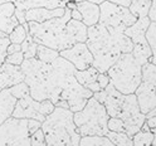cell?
Wrapping results in <instances>:
<instances>
[{
    "label": "cell",
    "instance_id": "8fae6325",
    "mask_svg": "<svg viewBox=\"0 0 156 146\" xmlns=\"http://www.w3.org/2000/svg\"><path fill=\"white\" fill-rule=\"evenodd\" d=\"M41 101H37L30 94H28L23 98L16 100L12 116L16 119H34L43 122L45 116L41 112Z\"/></svg>",
    "mask_w": 156,
    "mask_h": 146
},
{
    "label": "cell",
    "instance_id": "5b68a950",
    "mask_svg": "<svg viewBox=\"0 0 156 146\" xmlns=\"http://www.w3.org/2000/svg\"><path fill=\"white\" fill-rule=\"evenodd\" d=\"M110 116L106 107L92 96L81 111L73 112V121L77 131L81 136L101 135L105 136L108 132L107 122Z\"/></svg>",
    "mask_w": 156,
    "mask_h": 146
},
{
    "label": "cell",
    "instance_id": "ab89813d",
    "mask_svg": "<svg viewBox=\"0 0 156 146\" xmlns=\"http://www.w3.org/2000/svg\"><path fill=\"white\" fill-rule=\"evenodd\" d=\"M22 51V45L20 44H16V43H10L8 45V49H6V53L8 54H12V53H15V52H19Z\"/></svg>",
    "mask_w": 156,
    "mask_h": 146
},
{
    "label": "cell",
    "instance_id": "f907efd6",
    "mask_svg": "<svg viewBox=\"0 0 156 146\" xmlns=\"http://www.w3.org/2000/svg\"><path fill=\"white\" fill-rule=\"evenodd\" d=\"M155 134H156V132H155Z\"/></svg>",
    "mask_w": 156,
    "mask_h": 146
},
{
    "label": "cell",
    "instance_id": "f35d334b",
    "mask_svg": "<svg viewBox=\"0 0 156 146\" xmlns=\"http://www.w3.org/2000/svg\"><path fill=\"white\" fill-rule=\"evenodd\" d=\"M15 16L18 19L19 24H27L28 23L25 20V12L24 10H19V9H15Z\"/></svg>",
    "mask_w": 156,
    "mask_h": 146
},
{
    "label": "cell",
    "instance_id": "d590c367",
    "mask_svg": "<svg viewBox=\"0 0 156 146\" xmlns=\"http://www.w3.org/2000/svg\"><path fill=\"white\" fill-rule=\"evenodd\" d=\"M110 76L107 74V72H100L98 73V76H97V83L100 84V87L103 90V88H106L107 86L110 84Z\"/></svg>",
    "mask_w": 156,
    "mask_h": 146
},
{
    "label": "cell",
    "instance_id": "52a82bcc",
    "mask_svg": "<svg viewBox=\"0 0 156 146\" xmlns=\"http://www.w3.org/2000/svg\"><path fill=\"white\" fill-rule=\"evenodd\" d=\"M0 146H30L28 119L12 116L0 125Z\"/></svg>",
    "mask_w": 156,
    "mask_h": 146
},
{
    "label": "cell",
    "instance_id": "4316f807",
    "mask_svg": "<svg viewBox=\"0 0 156 146\" xmlns=\"http://www.w3.org/2000/svg\"><path fill=\"white\" fill-rule=\"evenodd\" d=\"M29 30H28V23L27 24H18L12 33L9 34V39L12 43H16V44H22L24 42V39L27 38Z\"/></svg>",
    "mask_w": 156,
    "mask_h": 146
},
{
    "label": "cell",
    "instance_id": "3957f363",
    "mask_svg": "<svg viewBox=\"0 0 156 146\" xmlns=\"http://www.w3.org/2000/svg\"><path fill=\"white\" fill-rule=\"evenodd\" d=\"M71 18V9L66 8V12L62 16L52 18L43 23L28 22L29 34L33 37L35 43L43 44L57 52H61L74 44L66 27L67 22Z\"/></svg>",
    "mask_w": 156,
    "mask_h": 146
},
{
    "label": "cell",
    "instance_id": "484cf974",
    "mask_svg": "<svg viewBox=\"0 0 156 146\" xmlns=\"http://www.w3.org/2000/svg\"><path fill=\"white\" fill-rule=\"evenodd\" d=\"M146 39L151 48V57H150V62L156 64V22H151L147 30H146Z\"/></svg>",
    "mask_w": 156,
    "mask_h": 146
},
{
    "label": "cell",
    "instance_id": "f6af8a7d",
    "mask_svg": "<svg viewBox=\"0 0 156 146\" xmlns=\"http://www.w3.org/2000/svg\"><path fill=\"white\" fill-rule=\"evenodd\" d=\"M5 58H6L5 55H3V54H0V67H2V66H3V63L5 62Z\"/></svg>",
    "mask_w": 156,
    "mask_h": 146
},
{
    "label": "cell",
    "instance_id": "ee69618b",
    "mask_svg": "<svg viewBox=\"0 0 156 146\" xmlns=\"http://www.w3.org/2000/svg\"><path fill=\"white\" fill-rule=\"evenodd\" d=\"M150 116H156V107H155L154 110H151L147 115H146V117H150Z\"/></svg>",
    "mask_w": 156,
    "mask_h": 146
},
{
    "label": "cell",
    "instance_id": "8d00e7d4",
    "mask_svg": "<svg viewBox=\"0 0 156 146\" xmlns=\"http://www.w3.org/2000/svg\"><path fill=\"white\" fill-rule=\"evenodd\" d=\"M42 126V122L38 121V120H34V119H29L28 120V130H29V134H33L34 131H37L38 129H41Z\"/></svg>",
    "mask_w": 156,
    "mask_h": 146
},
{
    "label": "cell",
    "instance_id": "44dd1931",
    "mask_svg": "<svg viewBox=\"0 0 156 146\" xmlns=\"http://www.w3.org/2000/svg\"><path fill=\"white\" fill-rule=\"evenodd\" d=\"M151 4L152 0H132L129 9L136 18H142L149 15Z\"/></svg>",
    "mask_w": 156,
    "mask_h": 146
},
{
    "label": "cell",
    "instance_id": "8992f818",
    "mask_svg": "<svg viewBox=\"0 0 156 146\" xmlns=\"http://www.w3.org/2000/svg\"><path fill=\"white\" fill-rule=\"evenodd\" d=\"M136 18L127 6L117 5L105 0L100 4V20L98 23L107 29L125 30L127 27L136 22Z\"/></svg>",
    "mask_w": 156,
    "mask_h": 146
},
{
    "label": "cell",
    "instance_id": "7a4b0ae2",
    "mask_svg": "<svg viewBox=\"0 0 156 146\" xmlns=\"http://www.w3.org/2000/svg\"><path fill=\"white\" fill-rule=\"evenodd\" d=\"M47 146H78L81 135L73 121V112L69 109L57 107L45 116L42 122Z\"/></svg>",
    "mask_w": 156,
    "mask_h": 146
},
{
    "label": "cell",
    "instance_id": "d4e9b609",
    "mask_svg": "<svg viewBox=\"0 0 156 146\" xmlns=\"http://www.w3.org/2000/svg\"><path fill=\"white\" fill-rule=\"evenodd\" d=\"M106 136L113 142V145H117V146H133L132 137L129 136L126 132L108 131L106 134Z\"/></svg>",
    "mask_w": 156,
    "mask_h": 146
},
{
    "label": "cell",
    "instance_id": "9a60e30c",
    "mask_svg": "<svg viewBox=\"0 0 156 146\" xmlns=\"http://www.w3.org/2000/svg\"><path fill=\"white\" fill-rule=\"evenodd\" d=\"M130 39L133 43V48L131 54L133 55V58L137 61L141 66H144L146 62L150 61L151 57V48L147 43V39H146L145 34H139V35H133Z\"/></svg>",
    "mask_w": 156,
    "mask_h": 146
},
{
    "label": "cell",
    "instance_id": "e575fe53",
    "mask_svg": "<svg viewBox=\"0 0 156 146\" xmlns=\"http://www.w3.org/2000/svg\"><path fill=\"white\" fill-rule=\"evenodd\" d=\"M41 102H42V103H41V112H42L44 116H48L49 113H52L53 110L55 109L54 103H53L51 100H43V101H41Z\"/></svg>",
    "mask_w": 156,
    "mask_h": 146
},
{
    "label": "cell",
    "instance_id": "ac0fdd59",
    "mask_svg": "<svg viewBox=\"0 0 156 146\" xmlns=\"http://www.w3.org/2000/svg\"><path fill=\"white\" fill-rule=\"evenodd\" d=\"M77 9L82 14V22L87 27L98 24L100 20V5L91 3L88 0L77 3Z\"/></svg>",
    "mask_w": 156,
    "mask_h": 146
},
{
    "label": "cell",
    "instance_id": "9c48e42d",
    "mask_svg": "<svg viewBox=\"0 0 156 146\" xmlns=\"http://www.w3.org/2000/svg\"><path fill=\"white\" fill-rule=\"evenodd\" d=\"M93 97L106 107V111L110 117H120L125 94L116 90L111 82L106 88L94 92Z\"/></svg>",
    "mask_w": 156,
    "mask_h": 146
},
{
    "label": "cell",
    "instance_id": "ba28073f",
    "mask_svg": "<svg viewBox=\"0 0 156 146\" xmlns=\"http://www.w3.org/2000/svg\"><path fill=\"white\" fill-rule=\"evenodd\" d=\"M120 119L123 121L125 132L129 136H131V137L137 131L141 130L142 125L146 120V115L141 112L135 93L125 94V100H123V103H122Z\"/></svg>",
    "mask_w": 156,
    "mask_h": 146
},
{
    "label": "cell",
    "instance_id": "7bdbcfd3",
    "mask_svg": "<svg viewBox=\"0 0 156 146\" xmlns=\"http://www.w3.org/2000/svg\"><path fill=\"white\" fill-rule=\"evenodd\" d=\"M71 16H72V19H76V20H82V14L80 13V10H78L77 8L71 10Z\"/></svg>",
    "mask_w": 156,
    "mask_h": 146
},
{
    "label": "cell",
    "instance_id": "30bf717a",
    "mask_svg": "<svg viewBox=\"0 0 156 146\" xmlns=\"http://www.w3.org/2000/svg\"><path fill=\"white\" fill-rule=\"evenodd\" d=\"M59 55L69 61L77 71H83L93 64V55L86 42L74 43L72 47L61 51Z\"/></svg>",
    "mask_w": 156,
    "mask_h": 146
},
{
    "label": "cell",
    "instance_id": "1f68e13d",
    "mask_svg": "<svg viewBox=\"0 0 156 146\" xmlns=\"http://www.w3.org/2000/svg\"><path fill=\"white\" fill-rule=\"evenodd\" d=\"M107 127H108V131L125 132V125L120 117H110L107 122Z\"/></svg>",
    "mask_w": 156,
    "mask_h": 146
},
{
    "label": "cell",
    "instance_id": "74e56055",
    "mask_svg": "<svg viewBox=\"0 0 156 146\" xmlns=\"http://www.w3.org/2000/svg\"><path fill=\"white\" fill-rule=\"evenodd\" d=\"M146 123L150 127V131H152L154 134L156 132V116H150V117H146Z\"/></svg>",
    "mask_w": 156,
    "mask_h": 146
},
{
    "label": "cell",
    "instance_id": "7402d4cb",
    "mask_svg": "<svg viewBox=\"0 0 156 146\" xmlns=\"http://www.w3.org/2000/svg\"><path fill=\"white\" fill-rule=\"evenodd\" d=\"M80 145L82 146H113V142L106 135L105 136L88 135V136H81Z\"/></svg>",
    "mask_w": 156,
    "mask_h": 146
},
{
    "label": "cell",
    "instance_id": "83f0119b",
    "mask_svg": "<svg viewBox=\"0 0 156 146\" xmlns=\"http://www.w3.org/2000/svg\"><path fill=\"white\" fill-rule=\"evenodd\" d=\"M22 45V52L24 54L25 59H29V58H34L37 55V45L38 43L34 42L33 37L28 33L27 38L24 39V42L20 44Z\"/></svg>",
    "mask_w": 156,
    "mask_h": 146
},
{
    "label": "cell",
    "instance_id": "60d3db41",
    "mask_svg": "<svg viewBox=\"0 0 156 146\" xmlns=\"http://www.w3.org/2000/svg\"><path fill=\"white\" fill-rule=\"evenodd\" d=\"M150 20L151 22H156V0H152V4H151V8H150V12H149V15Z\"/></svg>",
    "mask_w": 156,
    "mask_h": 146
},
{
    "label": "cell",
    "instance_id": "4dcf8cb0",
    "mask_svg": "<svg viewBox=\"0 0 156 146\" xmlns=\"http://www.w3.org/2000/svg\"><path fill=\"white\" fill-rule=\"evenodd\" d=\"M45 145H47L45 136L41 127L30 135V146H45Z\"/></svg>",
    "mask_w": 156,
    "mask_h": 146
},
{
    "label": "cell",
    "instance_id": "cb8c5ba5",
    "mask_svg": "<svg viewBox=\"0 0 156 146\" xmlns=\"http://www.w3.org/2000/svg\"><path fill=\"white\" fill-rule=\"evenodd\" d=\"M59 55V52H57L49 47H45L43 44H38L37 45V55L35 58L39 61H42L44 63H52L55 58Z\"/></svg>",
    "mask_w": 156,
    "mask_h": 146
},
{
    "label": "cell",
    "instance_id": "277c9868",
    "mask_svg": "<svg viewBox=\"0 0 156 146\" xmlns=\"http://www.w3.org/2000/svg\"><path fill=\"white\" fill-rule=\"evenodd\" d=\"M141 69L142 66L131 53H122L108 68L107 74L116 90L123 94H130L135 93L141 83Z\"/></svg>",
    "mask_w": 156,
    "mask_h": 146
},
{
    "label": "cell",
    "instance_id": "bcb514c9",
    "mask_svg": "<svg viewBox=\"0 0 156 146\" xmlns=\"http://www.w3.org/2000/svg\"><path fill=\"white\" fill-rule=\"evenodd\" d=\"M88 2H91V3H94V4H101L102 2H105V0H88Z\"/></svg>",
    "mask_w": 156,
    "mask_h": 146
},
{
    "label": "cell",
    "instance_id": "d6986e66",
    "mask_svg": "<svg viewBox=\"0 0 156 146\" xmlns=\"http://www.w3.org/2000/svg\"><path fill=\"white\" fill-rule=\"evenodd\" d=\"M16 98L10 93L9 88L0 90V125L5 120L12 117Z\"/></svg>",
    "mask_w": 156,
    "mask_h": 146
},
{
    "label": "cell",
    "instance_id": "4fadbf2b",
    "mask_svg": "<svg viewBox=\"0 0 156 146\" xmlns=\"http://www.w3.org/2000/svg\"><path fill=\"white\" fill-rule=\"evenodd\" d=\"M24 72L20 66L4 62L0 67V90L9 88L19 82L24 81Z\"/></svg>",
    "mask_w": 156,
    "mask_h": 146
},
{
    "label": "cell",
    "instance_id": "f1b7e54d",
    "mask_svg": "<svg viewBox=\"0 0 156 146\" xmlns=\"http://www.w3.org/2000/svg\"><path fill=\"white\" fill-rule=\"evenodd\" d=\"M154 132L152 131H144L140 130L137 131L133 136H132V141L133 145H137V146H150L154 139Z\"/></svg>",
    "mask_w": 156,
    "mask_h": 146
},
{
    "label": "cell",
    "instance_id": "836d02e7",
    "mask_svg": "<svg viewBox=\"0 0 156 146\" xmlns=\"http://www.w3.org/2000/svg\"><path fill=\"white\" fill-rule=\"evenodd\" d=\"M10 39H9V35L4 32L0 30V54H3V55H8L6 53V49H8V45L10 44Z\"/></svg>",
    "mask_w": 156,
    "mask_h": 146
},
{
    "label": "cell",
    "instance_id": "6da1fadb",
    "mask_svg": "<svg viewBox=\"0 0 156 146\" xmlns=\"http://www.w3.org/2000/svg\"><path fill=\"white\" fill-rule=\"evenodd\" d=\"M87 47L93 55V67L98 72H107L122 53H131L133 43L123 30L107 29L98 24L87 29Z\"/></svg>",
    "mask_w": 156,
    "mask_h": 146
},
{
    "label": "cell",
    "instance_id": "5bb4252c",
    "mask_svg": "<svg viewBox=\"0 0 156 146\" xmlns=\"http://www.w3.org/2000/svg\"><path fill=\"white\" fill-rule=\"evenodd\" d=\"M19 24L15 16V5L12 2L0 4V30L8 35Z\"/></svg>",
    "mask_w": 156,
    "mask_h": 146
},
{
    "label": "cell",
    "instance_id": "2e32d148",
    "mask_svg": "<svg viewBox=\"0 0 156 146\" xmlns=\"http://www.w3.org/2000/svg\"><path fill=\"white\" fill-rule=\"evenodd\" d=\"M66 12V8H55V9H47V8H33L25 10V20L27 22H37L43 23L49 20L52 18L62 16Z\"/></svg>",
    "mask_w": 156,
    "mask_h": 146
},
{
    "label": "cell",
    "instance_id": "7c38bea8",
    "mask_svg": "<svg viewBox=\"0 0 156 146\" xmlns=\"http://www.w3.org/2000/svg\"><path fill=\"white\" fill-rule=\"evenodd\" d=\"M135 94L142 113L147 115L156 107V87L141 82L140 86L136 88Z\"/></svg>",
    "mask_w": 156,
    "mask_h": 146
},
{
    "label": "cell",
    "instance_id": "ffe728a7",
    "mask_svg": "<svg viewBox=\"0 0 156 146\" xmlns=\"http://www.w3.org/2000/svg\"><path fill=\"white\" fill-rule=\"evenodd\" d=\"M98 69L96 67L91 66L88 68H86L83 71H77L74 72V76L77 81L80 82L82 86H84L86 88H90V86L93 84L94 82H97V76H98Z\"/></svg>",
    "mask_w": 156,
    "mask_h": 146
},
{
    "label": "cell",
    "instance_id": "7dc6e473",
    "mask_svg": "<svg viewBox=\"0 0 156 146\" xmlns=\"http://www.w3.org/2000/svg\"><path fill=\"white\" fill-rule=\"evenodd\" d=\"M151 145H154V146H156V134L154 135V139H152V142H151Z\"/></svg>",
    "mask_w": 156,
    "mask_h": 146
},
{
    "label": "cell",
    "instance_id": "b9f144b4",
    "mask_svg": "<svg viewBox=\"0 0 156 146\" xmlns=\"http://www.w3.org/2000/svg\"><path fill=\"white\" fill-rule=\"evenodd\" d=\"M110 3H113V4H117V5H122V6H130L132 0H107Z\"/></svg>",
    "mask_w": 156,
    "mask_h": 146
},
{
    "label": "cell",
    "instance_id": "681fc988",
    "mask_svg": "<svg viewBox=\"0 0 156 146\" xmlns=\"http://www.w3.org/2000/svg\"><path fill=\"white\" fill-rule=\"evenodd\" d=\"M6 2H10V0H0V4H3V3H6Z\"/></svg>",
    "mask_w": 156,
    "mask_h": 146
},
{
    "label": "cell",
    "instance_id": "c3c4849f",
    "mask_svg": "<svg viewBox=\"0 0 156 146\" xmlns=\"http://www.w3.org/2000/svg\"><path fill=\"white\" fill-rule=\"evenodd\" d=\"M69 2H74V3H80V2H83V0H69Z\"/></svg>",
    "mask_w": 156,
    "mask_h": 146
},
{
    "label": "cell",
    "instance_id": "e0dca14e",
    "mask_svg": "<svg viewBox=\"0 0 156 146\" xmlns=\"http://www.w3.org/2000/svg\"><path fill=\"white\" fill-rule=\"evenodd\" d=\"M15 5V9L19 10H28L33 8H47V9H55V8H66L68 0H10Z\"/></svg>",
    "mask_w": 156,
    "mask_h": 146
},
{
    "label": "cell",
    "instance_id": "d6a6232c",
    "mask_svg": "<svg viewBox=\"0 0 156 146\" xmlns=\"http://www.w3.org/2000/svg\"><path fill=\"white\" fill-rule=\"evenodd\" d=\"M24 59L25 58H24L23 52L19 51V52H15V53H12V54H8L6 58H5V62L15 64V66H20L24 62Z\"/></svg>",
    "mask_w": 156,
    "mask_h": 146
},
{
    "label": "cell",
    "instance_id": "f546056e",
    "mask_svg": "<svg viewBox=\"0 0 156 146\" xmlns=\"http://www.w3.org/2000/svg\"><path fill=\"white\" fill-rule=\"evenodd\" d=\"M9 91H10V93L15 97L16 100L19 98H23V97L28 96V94H30V90H29V86L22 81V82H19L12 87H9Z\"/></svg>",
    "mask_w": 156,
    "mask_h": 146
},
{
    "label": "cell",
    "instance_id": "603a6c76",
    "mask_svg": "<svg viewBox=\"0 0 156 146\" xmlns=\"http://www.w3.org/2000/svg\"><path fill=\"white\" fill-rule=\"evenodd\" d=\"M141 82L156 87V64L152 62H146L141 69Z\"/></svg>",
    "mask_w": 156,
    "mask_h": 146
}]
</instances>
